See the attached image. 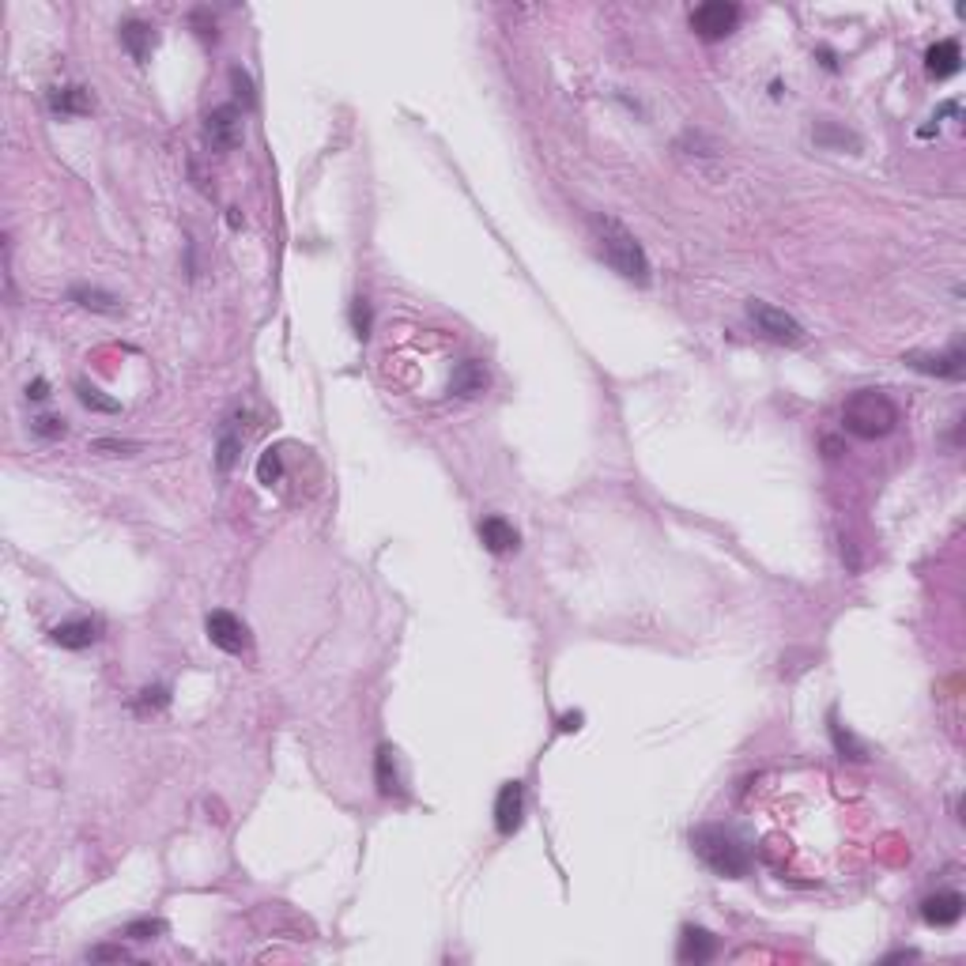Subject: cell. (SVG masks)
Wrapping results in <instances>:
<instances>
[{
	"label": "cell",
	"instance_id": "cell-1",
	"mask_svg": "<svg viewBox=\"0 0 966 966\" xmlns=\"http://www.w3.org/2000/svg\"><path fill=\"white\" fill-rule=\"evenodd\" d=\"M593 231H597V246L604 253V261L612 265L623 279H630V284H649V261H646V249L642 242L634 238L627 226L612 216H597L593 219Z\"/></svg>",
	"mask_w": 966,
	"mask_h": 966
},
{
	"label": "cell",
	"instance_id": "cell-2",
	"mask_svg": "<svg viewBox=\"0 0 966 966\" xmlns=\"http://www.w3.org/2000/svg\"><path fill=\"white\" fill-rule=\"evenodd\" d=\"M842 423L857 438H883L899 427V408H895V400L880 389H857L842 404Z\"/></svg>",
	"mask_w": 966,
	"mask_h": 966
},
{
	"label": "cell",
	"instance_id": "cell-3",
	"mask_svg": "<svg viewBox=\"0 0 966 966\" xmlns=\"http://www.w3.org/2000/svg\"><path fill=\"white\" fill-rule=\"evenodd\" d=\"M695 850H699L706 869H714L718 876L740 880V876L751 872V853H748V846L732 830H725V827H699L695 830Z\"/></svg>",
	"mask_w": 966,
	"mask_h": 966
},
{
	"label": "cell",
	"instance_id": "cell-4",
	"mask_svg": "<svg viewBox=\"0 0 966 966\" xmlns=\"http://www.w3.org/2000/svg\"><path fill=\"white\" fill-rule=\"evenodd\" d=\"M748 317H751V325L759 328V333L767 337V340H774V344L797 347V344L804 340L800 321H797L793 314H785V310L770 307V302H762V298H751V302H748Z\"/></svg>",
	"mask_w": 966,
	"mask_h": 966
},
{
	"label": "cell",
	"instance_id": "cell-5",
	"mask_svg": "<svg viewBox=\"0 0 966 966\" xmlns=\"http://www.w3.org/2000/svg\"><path fill=\"white\" fill-rule=\"evenodd\" d=\"M736 23H740V8L732 5V0H706L691 12V27L706 38V42H718L725 35L736 31Z\"/></svg>",
	"mask_w": 966,
	"mask_h": 966
},
{
	"label": "cell",
	"instance_id": "cell-6",
	"mask_svg": "<svg viewBox=\"0 0 966 966\" xmlns=\"http://www.w3.org/2000/svg\"><path fill=\"white\" fill-rule=\"evenodd\" d=\"M205 627H208L212 646H219L223 653H246L249 649V630H246V623L238 616H231V612H212Z\"/></svg>",
	"mask_w": 966,
	"mask_h": 966
},
{
	"label": "cell",
	"instance_id": "cell-7",
	"mask_svg": "<svg viewBox=\"0 0 966 966\" xmlns=\"http://www.w3.org/2000/svg\"><path fill=\"white\" fill-rule=\"evenodd\" d=\"M521 816H525V785L521 781H506L498 797H495V827L502 838H510L518 827H521Z\"/></svg>",
	"mask_w": 966,
	"mask_h": 966
},
{
	"label": "cell",
	"instance_id": "cell-8",
	"mask_svg": "<svg viewBox=\"0 0 966 966\" xmlns=\"http://www.w3.org/2000/svg\"><path fill=\"white\" fill-rule=\"evenodd\" d=\"M205 136L216 151H231L242 140V114L235 106H216L205 121Z\"/></svg>",
	"mask_w": 966,
	"mask_h": 966
},
{
	"label": "cell",
	"instance_id": "cell-9",
	"mask_svg": "<svg viewBox=\"0 0 966 966\" xmlns=\"http://www.w3.org/2000/svg\"><path fill=\"white\" fill-rule=\"evenodd\" d=\"M921 918H925L929 925H936V929L955 925V921L962 918V895H959V891H936V895H929V899L921 902Z\"/></svg>",
	"mask_w": 966,
	"mask_h": 966
},
{
	"label": "cell",
	"instance_id": "cell-10",
	"mask_svg": "<svg viewBox=\"0 0 966 966\" xmlns=\"http://www.w3.org/2000/svg\"><path fill=\"white\" fill-rule=\"evenodd\" d=\"M906 363L921 374H936V377H962V363H966V351L962 347H951L948 355H906Z\"/></svg>",
	"mask_w": 966,
	"mask_h": 966
},
{
	"label": "cell",
	"instance_id": "cell-11",
	"mask_svg": "<svg viewBox=\"0 0 966 966\" xmlns=\"http://www.w3.org/2000/svg\"><path fill=\"white\" fill-rule=\"evenodd\" d=\"M714 955H718L714 932H706L699 925H688L679 932V962H709Z\"/></svg>",
	"mask_w": 966,
	"mask_h": 966
},
{
	"label": "cell",
	"instance_id": "cell-12",
	"mask_svg": "<svg viewBox=\"0 0 966 966\" xmlns=\"http://www.w3.org/2000/svg\"><path fill=\"white\" fill-rule=\"evenodd\" d=\"M479 540L488 544V551H495V555H506V551H514L518 544H521V537H518V528L506 521V518H498V514H491V518H483L479 521Z\"/></svg>",
	"mask_w": 966,
	"mask_h": 966
},
{
	"label": "cell",
	"instance_id": "cell-13",
	"mask_svg": "<svg viewBox=\"0 0 966 966\" xmlns=\"http://www.w3.org/2000/svg\"><path fill=\"white\" fill-rule=\"evenodd\" d=\"M483 389H488V370H483V363H476V359L457 363V370L449 377V393L453 397H479Z\"/></svg>",
	"mask_w": 966,
	"mask_h": 966
},
{
	"label": "cell",
	"instance_id": "cell-14",
	"mask_svg": "<svg viewBox=\"0 0 966 966\" xmlns=\"http://www.w3.org/2000/svg\"><path fill=\"white\" fill-rule=\"evenodd\" d=\"M95 639H98V623H91V619H72V623H61L54 630V642L65 649H87Z\"/></svg>",
	"mask_w": 966,
	"mask_h": 966
},
{
	"label": "cell",
	"instance_id": "cell-15",
	"mask_svg": "<svg viewBox=\"0 0 966 966\" xmlns=\"http://www.w3.org/2000/svg\"><path fill=\"white\" fill-rule=\"evenodd\" d=\"M68 298H72V302H80L84 310H95V314H117V310H121V298H117V295H110V291H103V287H87V284H75V287L68 291Z\"/></svg>",
	"mask_w": 966,
	"mask_h": 966
},
{
	"label": "cell",
	"instance_id": "cell-16",
	"mask_svg": "<svg viewBox=\"0 0 966 966\" xmlns=\"http://www.w3.org/2000/svg\"><path fill=\"white\" fill-rule=\"evenodd\" d=\"M929 72L936 75V80H948V75H955L959 72V65H962V54H959V42H936L932 49H929Z\"/></svg>",
	"mask_w": 966,
	"mask_h": 966
},
{
	"label": "cell",
	"instance_id": "cell-17",
	"mask_svg": "<svg viewBox=\"0 0 966 966\" xmlns=\"http://www.w3.org/2000/svg\"><path fill=\"white\" fill-rule=\"evenodd\" d=\"M151 27L140 19H129V23H121V45L133 54V61H147L151 57Z\"/></svg>",
	"mask_w": 966,
	"mask_h": 966
},
{
	"label": "cell",
	"instance_id": "cell-18",
	"mask_svg": "<svg viewBox=\"0 0 966 966\" xmlns=\"http://www.w3.org/2000/svg\"><path fill=\"white\" fill-rule=\"evenodd\" d=\"M95 103H91V91L84 87H61V91H49V110L54 114H87Z\"/></svg>",
	"mask_w": 966,
	"mask_h": 966
},
{
	"label": "cell",
	"instance_id": "cell-19",
	"mask_svg": "<svg viewBox=\"0 0 966 966\" xmlns=\"http://www.w3.org/2000/svg\"><path fill=\"white\" fill-rule=\"evenodd\" d=\"M238 453H242V435L235 430V423H223V430H219V446H216V468H219V472H231L235 461H238Z\"/></svg>",
	"mask_w": 966,
	"mask_h": 966
},
{
	"label": "cell",
	"instance_id": "cell-20",
	"mask_svg": "<svg viewBox=\"0 0 966 966\" xmlns=\"http://www.w3.org/2000/svg\"><path fill=\"white\" fill-rule=\"evenodd\" d=\"M811 136H816V144H820V147H838V151H846V147H850V151H857V147H860V140H857L850 129H838L834 121H820V125H816V133H811Z\"/></svg>",
	"mask_w": 966,
	"mask_h": 966
},
{
	"label": "cell",
	"instance_id": "cell-21",
	"mask_svg": "<svg viewBox=\"0 0 966 966\" xmlns=\"http://www.w3.org/2000/svg\"><path fill=\"white\" fill-rule=\"evenodd\" d=\"M377 793H381V797H397V793H400V778H397L393 748H381V751H377Z\"/></svg>",
	"mask_w": 966,
	"mask_h": 966
},
{
	"label": "cell",
	"instance_id": "cell-22",
	"mask_svg": "<svg viewBox=\"0 0 966 966\" xmlns=\"http://www.w3.org/2000/svg\"><path fill=\"white\" fill-rule=\"evenodd\" d=\"M75 397H80V404H84V408H91V412H106V416L121 412V404L114 397H106L103 389L87 386V381H75Z\"/></svg>",
	"mask_w": 966,
	"mask_h": 966
},
{
	"label": "cell",
	"instance_id": "cell-23",
	"mask_svg": "<svg viewBox=\"0 0 966 966\" xmlns=\"http://www.w3.org/2000/svg\"><path fill=\"white\" fill-rule=\"evenodd\" d=\"M830 736H834V748L838 755H846V759H864V744H857V736L850 729L838 725V718L830 714Z\"/></svg>",
	"mask_w": 966,
	"mask_h": 966
},
{
	"label": "cell",
	"instance_id": "cell-24",
	"mask_svg": "<svg viewBox=\"0 0 966 966\" xmlns=\"http://www.w3.org/2000/svg\"><path fill=\"white\" fill-rule=\"evenodd\" d=\"M351 328H355V337H359V340L370 337V302L367 298L351 302Z\"/></svg>",
	"mask_w": 966,
	"mask_h": 966
},
{
	"label": "cell",
	"instance_id": "cell-25",
	"mask_svg": "<svg viewBox=\"0 0 966 966\" xmlns=\"http://www.w3.org/2000/svg\"><path fill=\"white\" fill-rule=\"evenodd\" d=\"M257 479L265 483V488H272V483L279 479V453H276V449H265V453H261V461H257Z\"/></svg>",
	"mask_w": 966,
	"mask_h": 966
},
{
	"label": "cell",
	"instance_id": "cell-26",
	"mask_svg": "<svg viewBox=\"0 0 966 966\" xmlns=\"http://www.w3.org/2000/svg\"><path fill=\"white\" fill-rule=\"evenodd\" d=\"M166 925L159 918H144V921H133L129 929H125V936H133V940H156Z\"/></svg>",
	"mask_w": 966,
	"mask_h": 966
},
{
	"label": "cell",
	"instance_id": "cell-27",
	"mask_svg": "<svg viewBox=\"0 0 966 966\" xmlns=\"http://www.w3.org/2000/svg\"><path fill=\"white\" fill-rule=\"evenodd\" d=\"M166 706V688H144L136 699V714H147V709Z\"/></svg>",
	"mask_w": 966,
	"mask_h": 966
},
{
	"label": "cell",
	"instance_id": "cell-28",
	"mask_svg": "<svg viewBox=\"0 0 966 966\" xmlns=\"http://www.w3.org/2000/svg\"><path fill=\"white\" fill-rule=\"evenodd\" d=\"M95 453H114V457H129V453H136L140 446L136 442H117V438H98L95 446H91Z\"/></svg>",
	"mask_w": 966,
	"mask_h": 966
},
{
	"label": "cell",
	"instance_id": "cell-29",
	"mask_svg": "<svg viewBox=\"0 0 966 966\" xmlns=\"http://www.w3.org/2000/svg\"><path fill=\"white\" fill-rule=\"evenodd\" d=\"M35 435H42V438H57V435H65V419H57V416H42V419H35Z\"/></svg>",
	"mask_w": 966,
	"mask_h": 966
},
{
	"label": "cell",
	"instance_id": "cell-30",
	"mask_svg": "<svg viewBox=\"0 0 966 966\" xmlns=\"http://www.w3.org/2000/svg\"><path fill=\"white\" fill-rule=\"evenodd\" d=\"M231 84H235V91H238L242 103L253 106V84H249V75H246L242 68H231Z\"/></svg>",
	"mask_w": 966,
	"mask_h": 966
},
{
	"label": "cell",
	"instance_id": "cell-31",
	"mask_svg": "<svg viewBox=\"0 0 966 966\" xmlns=\"http://www.w3.org/2000/svg\"><path fill=\"white\" fill-rule=\"evenodd\" d=\"M27 397H31V400H45V397H49V381H45V377H35L31 386H27Z\"/></svg>",
	"mask_w": 966,
	"mask_h": 966
},
{
	"label": "cell",
	"instance_id": "cell-32",
	"mask_svg": "<svg viewBox=\"0 0 966 966\" xmlns=\"http://www.w3.org/2000/svg\"><path fill=\"white\" fill-rule=\"evenodd\" d=\"M581 721H586L581 714H567L563 721H558V732H578V729H581Z\"/></svg>",
	"mask_w": 966,
	"mask_h": 966
},
{
	"label": "cell",
	"instance_id": "cell-33",
	"mask_svg": "<svg viewBox=\"0 0 966 966\" xmlns=\"http://www.w3.org/2000/svg\"><path fill=\"white\" fill-rule=\"evenodd\" d=\"M91 959H125V948H95Z\"/></svg>",
	"mask_w": 966,
	"mask_h": 966
}]
</instances>
